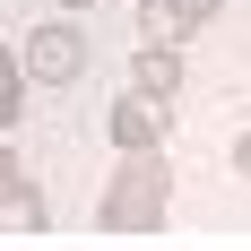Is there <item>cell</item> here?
<instances>
[{
	"label": "cell",
	"instance_id": "7a4b0ae2",
	"mask_svg": "<svg viewBox=\"0 0 251 251\" xmlns=\"http://www.w3.org/2000/svg\"><path fill=\"white\" fill-rule=\"evenodd\" d=\"M18 61H26V78H35V87H70V78L96 61V52H87V35H78L70 18H52V26H35V35H26Z\"/></svg>",
	"mask_w": 251,
	"mask_h": 251
},
{
	"label": "cell",
	"instance_id": "5b68a950",
	"mask_svg": "<svg viewBox=\"0 0 251 251\" xmlns=\"http://www.w3.org/2000/svg\"><path fill=\"white\" fill-rule=\"evenodd\" d=\"M130 87L156 96V104H174L182 96V44H139L130 52Z\"/></svg>",
	"mask_w": 251,
	"mask_h": 251
},
{
	"label": "cell",
	"instance_id": "277c9868",
	"mask_svg": "<svg viewBox=\"0 0 251 251\" xmlns=\"http://www.w3.org/2000/svg\"><path fill=\"white\" fill-rule=\"evenodd\" d=\"M52 226V208H44V191H35V174H0V234H44Z\"/></svg>",
	"mask_w": 251,
	"mask_h": 251
},
{
	"label": "cell",
	"instance_id": "52a82bcc",
	"mask_svg": "<svg viewBox=\"0 0 251 251\" xmlns=\"http://www.w3.org/2000/svg\"><path fill=\"white\" fill-rule=\"evenodd\" d=\"M18 104H26V61H18L9 44H0V130L18 122Z\"/></svg>",
	"mask_w": 251,
	"mask_h": 251
},
{
	"label": "cell",
	"instance_id": "8fae6325",
	"mask_svg": "<svg viewBox=\"0 0 251 251\" xmlns=\"http://www.w3.org/2000/svg\"><path fill=\"white\" fill-rule=\"evenodd\" d=\"M61 9H96V0H61Z\"/></svg>",
	"mask_w": 251,
	"mask_h": 251
},
{
	"label": "cell",
	"instance_id": "9c48e42d",
	"mask_svg": "<svg viewBox=\"0 0 251 251\" xmlns=\"http://www.w3.org/2000/svg\"><path fill=\"white\" fill-rule=\"evenodd\" d=\"M182 9H191V18H200V26H208V18H217V9H226V0H182Z\"/></svg>",
	"mask_w": 251,
	"mask_h": 251
},
{
	"label": "cell",
	"instance_id": "6da1fadb",
	"mask_svg": "<svg viewBox=\"0 0 251 251\" xmlns=\"http://www.w3.org/2000/svg\"><path fill=\"white\" fill-rule=\"evenodd\" d=\"M165 217H174V165L156 148L122 156V174L104 182V200H96V226L104 234H156Z\"/></svg>",
	"mask_w": 251,
	"mask_h": 251
},
{
	"label": "cell",
	"instance_id": "30bf717a",
	"mask_svg": "<svg viewBox=\"0 0 251 251\" xmlns=\"http://www.w3.org/2000/svg\"><path fill=\"white\" fill-rule=\"evenodd\" d=\"M9 165H18V156H9V139H0V174H9Z\"/></svg>",
	"mask_w": 251,
	"mask_h": 251
},
{
	"label": "cell",
	"instance_id": "8992f818",
	"mask_svg": "<svg viewBox=\"0 0 251 251\" xmlns=\"http://www.w3.org/2000/svg\"><path fill=\"white\" fill-rule=\"evenodd\" d=\"M139 26H148V44H191L200 35V18L182 0H139Z\"/></svg>",
	"mask_w": 251,
	"mask_h": 251
},
{
	"label": "cell",
	"instance_id": "ba28073f",
	"mask_svg": "<svg viewBox=\"0 0 251 251\" xmlns=\"http://www.w3.org/2000/svg\"><path fill=\"white\" fill-rule=\"evenodd\" d=\"M234 174L251 182V130H243V139H234Z\"/></svg>",
	"mask_w": 251,
	"mask_h": 251
},
{
	"label": "cell",
	"instance_id": "3957f363",
	"mask_svg": "<svg viewBox=\"0 0 251 251\" xmlns=\"http://www.w3.org/2000/svg\"><path fill=\"white\" fill-rule=\"evenodd\" d=\"M104 139H113L122 156H139V148H165V104L130 87V96L113 104V113H104Z\"/></svg>",
	"mask_w": 251,
	"mask_h": 251
}]
</instances>
